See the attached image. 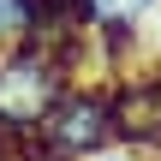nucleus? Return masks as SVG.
<instances>
[{"mask_svg": "<svg viewBox=\"0 0 161 161\" xmlns=\"http://www.w3.org/2000/svg\"><path fill=\"white\" fill-rule=\"evenodd\" d=\"M114 143L161 155V72H137L114 84Z\"/></svg>", "mask_w": 161, "mask_h": 161, "instance_id": "3", "label": "nucleus"}, {"mask_svg": "<svg viewBox=\"0 0 161 161\" xmlns=\"http://www.w3.org/2000/svg\"><path fill=\"white\" fill-rule=\"evenodd\" d=\"M84 161H149V155H137L125 143H108V149H96V155H84Z\"/></svg>", "mask_w": 161, "mask_h": 161, "instance_id": "6", "label": "nucleus"}, {"mask_svg": "<svg viewBox=\"0 0 161 161\" xmlns=\"http://www.w3.org/2000/svg\"><path fill=\"white\" fill-rule=\"evenodd\" d=\"M24 36H30V6L24 0H0V48L24 42Z\"/></svg>", "mask_w": 161, "mask_h": 161, "instance_id": "4", "label": "nucleus"}, {"mask_svg": "<svg viewBox=\"0 0 161 161\" xmlns=\"http://www.w3.org/2000/svg\"><path fill=\"white\" fill-rule=\"evenodd\" d=\"M66 36H24L12 48H0V119L18 131H36V119L54 108V96L66 84H78L66 66Z\"/></svg>", "mask_w": 161, "mask_h": 161, "instance_id": "1", "label": "nucleus"}, {"mask_svg": "<svg viewBox=\"0 0 161 161\" xmlns=\"http://www.w3.org/2000/svg\"><path fill=\"white\" fill-rule=\"evenodd\" d=\"M143 48H149V54L161 60V0H155V12L143 18Z\"/></svg>", "mask_w": 161, "mask_h": 161, "instance_id": "5", "label": "nucleus"}, {"mask_svg": "<svg viewBox=\"0 0 161 161\" xmlns=\"http://www.w3.org/2000/svg\"><path fill=\"white\" fill-rule=\"evenodd\" d=\"M36 155L42 161H84L114 143V84H66L54 108L36 119Z\"/></svg>", "mask_w": 161, "mask_h": 161, "instance_id": "2", "label": "nucleus"}]
</instances>
